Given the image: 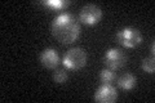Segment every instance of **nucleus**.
Segmentation results:
<instances>
[{"label": "nucleus", "mask_w": 155, "mask_h": 103, "mask_svg": "<svg viewBox=\"0 0 155 103\" xmlns=\"http://www.w3.org/2000/svg\"><path fill=\"white\" fill-rule=\"evenodd\" d=\"M52 34L61 44L74 43L80 34V23L71 13H62L52 22Z\"/></svg>", "instance_id": "1"}, {"label": "nucleus", "mask_w": 155, "mask_h": 103, "mask_svg": "<svg viewBox=\"0 0 155 103\" xmlns=\"http://www.w3.org/2000/svg\"><path fill=\"white\" fill-rule=\"evenodd\" d=\"M142 34L140 30L134 27H123L118 34H116V40L124 48L133 49L137 48L142 43Z\"/></svg>", "instance_id": "2"}, {"label": "nucleus", "mask_w": 155, "mask_h": 103, "mask_svg": "<svg viewBox=\"0 0 155 103\" xmlns=\"http://www.w3.org/2000/svg\"><path fill=\"white\" fill-rule=\"evenodd\" d=\"M62 63L69 70H80L87 65V53L81 48H71L65 53Z\"/></svg>", "instance_id": "3"}, {"label": "nucleus", "mask_w": 155, "mask_h": 103, "mask_svg": "<svg viewBox=\"0 0 155 103\" xmlns=\"http://www.w3.org/2000/svg\"><path fill=\"white\" fill-rule=\"evenodd\" d=\"M125 61H127V56H125V53L119 48L109 49V50L105 53V57H104V63L106 65V67L113 71L120 70V68L125 65Z\"/></svg>", "instance_id": "4"}, {"label": "nucleus", "mask_w": 155, "mask_h": 103, "mask_svg": "<svg viewBox=\"0 0 155 103\" xmlns=\"http://www.w3.org/2000/svg\"><path fill=\"white\" fill-rule=\"evenodd\" d=\"M101 18H102V11L96 4H87L79 12V21L89 26L97 24L101 21Z\"/></svg>", "instance_id": "5"}, {"label": "nucleus", "mask_w": 155, "mask_h": 103, "mask_svg": "<svg viewBox=\"0 0 155 103\" xmlns=\"http://www.w3.org/2000/svg\"><path fill=\"white\" fill-rule=\"evenodd\" d=\"M116 98H118V93L111 84L101 85L94 93V101L98 103H114Z\"/></svg>", "instance_id": "6"}, {"label": "nucleus", "mask_w": 155, "mask_h": 103, "mask_svg": "<svg viewBox=\"0 0 155 103\" xmlns=\"http://www.w3.org/2000/svg\"><path fill=\"white\" fill-rule=\"evenodd\" d=\"M40 62L45 68L53 70L60 65V57L53 48H47L40 53Z\"/></svg>", "instance_id": "7"}, {"label": "nucleus", "mask_w": 155, "mask_h": 103, "mask_svg": "<svg viewBox=\"0 0 155 103\" xmlns=\"http://www.w3.org/2000/svg\"><path fill=\"white\" fill-rule=\"evenodd\" d=\"M118 85L124 90H130L133 89L136 85V76L132 75V73H123L122 76L118 79Z\"/></svg>", "instance_id": "8"}, {"label": "nucleus", "mask_w": 155, "mask_h": 103, "mask_svg": "<svg viewBox=\"0 0 155 103\" xmlns=\"http://www.w3.org/2000/svg\"><path fill=\"white\" fill-rule=\"evenodd\" d=\"M69 0H45V2H41L43 5H45L48 8H51L52 11H61L66 7L70 5Z\"/></svg>", "instance_id": "9"}, {"label": "nucleus", "mask_w": 155, "mask_h": 103, "mask_svg": "<svg viewBox=\"0 0 155 103\" xmlns=\"http://www.w3.org/2000/svg\"><path fill=\"white\" fill-rule=\"evenodd\" d=\"M100 80H101V82H104V84H110V82H113L115 80V72L107 67L104 68V70L100 72Z\"/></svg>", "instance_id": "10"}, {"label": "nucleus", "mask_w": 155, "mask_h": 103, "mask_svg": "<svg viewBox=\"0 0 155 103\" xmlns=\"http://www.w3.org/2000/svg\"><path fill=\"white\" fill-rule=\"evenodd\" d=\"M141 67L145 72L147 73H154L155 71V62H154V58L153 57H146L141 63Z\"/></svg>", "instance_id": "11"}, {"label": "nucleus", "mask_w": 155, "mask_h": 103, "mask_svg": "<svg viewBox=\"0 0 155 103\" xmlns=\"http://www.w3.org/2000/svg\"><path fill=\"white\" fill-rule=\"evenodd\" d=\"M53 79H54L57 84H64L69 79V75H67V72L65 70H57L54 72V75H53Z\"/></svg>", "instance_id": "12"}, {"label": "nucleus", "mask_w": 155, "mask_h": 103, "mask_svg": "<svg viewBox=\"0 0 155 103\" xmlns=\"http://www.w3.org/2000/svg\"><path fill=\"white\" fill-rule=\"evenodd\" d=\"M150 50H151V54H154V50H155V44L154 43H151V48H150Z\"/></svg>", "instance_id": "13"}]
</instances>
